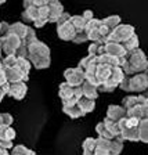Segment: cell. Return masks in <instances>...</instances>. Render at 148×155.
Here are the masks:
<instances>
[{
	"mask_svg": "<svg viewBox=\"0 0 148 155\" xmlns=\"http://www.w3.org/2000/svg\"><path fill=\"white\" fill-rule=\"evenodd\" d=\"M28 61L36 69H46L50 67L51 58H50V48L46 43L40 40H33L28 48Z\"/></svg>",
	"mask_w": 148,
	"mask_h": 155,
	"instance_id": "1",
	"label": "cell"
},
{
	"mask_svg": "<svg viewBox=\"0 0 148 155\" xmlns=\"http://www.w3.org/2000/svg\"><path fill=\"white\" fill-rule=\"evenodd\" d=\"M126 76L133 74H145L148 75V60L145 53L141 48H136L132 53H127L123 65L120 67Z\"/></svg>",
	"mask_w": 148,
	"mask_h": 155,
	"instance_id": "2",
	"label": "cell"
},
{
	"mask_svg": "<svg viewBox=\"0 0 148 155\" xmlns=\"http://www.w3.org/2000/svg\"><path fill=\"white\" fill-rule=\"evenodd\" d=\"M57 35L60 39L65 40V42H72L74 38L76 36V29L71 22V14L65 13L60 17L57 21Z\"/></svg>",
	"mask_w": 148,
	"mask_h": 155,
	"instance_id": "3",
	"label": "cell"
},
{
	"mask_svg": "<svg viewBox=\"0 0 148 155\" xmlns=\"http://www.w3.org/2000/svg\"><path fill=\"white\" fill-rule=\"evenodd\" d=\"M96 132L98 133V137H101V139L113 140L120 136V127L118 122L105 118L103 122H100L96 126Z\"/></svg>",
	"mask_w": 148,
	"mask_h": 155,
	"instance_id": "4",
	"label": "cell"
},
{
	"mask_svg": "<svg viewBox=\"0 0 148 155\" xmlns=\"http://www.w3.org/2000/svg\"><path fill=\"white\" fill-rule=\"evenodd\" d=\"M58 94H60V98L62 100V105H67V104H75L83 97L82 87H72V86H69L67 82H64V83L60 84Z\"/></svg>",
	"mask_w": 148,
	"mask_h": 155,
	"instance_id": "5",
	"label": "cell"
},
{
	"mask_svg": "<svg viewBox=\"0 0 148 155\" xmlns=\"http://www.w3.org/2000/svg\"><path fill=\"white\" fill-rule=\"evenodd\" d=\"M134 35H136L134 26L126 25V24H120V25H118L112 32H111V35H110V38H108L107 42H115V43L123 45V43H126Z\"/></svg>",
	"mask_w": 148,
	"mask_h": 155,
	"instance_id": "6",
	"label": "cell"
},
{
	"mask_svg": "<svg viewBox=\"0 0 148 155\" xmlns=\"http://www.w3.org/2000/svg\"><path fill=\"white\" fill-rule=\"evenodd\" d=\"M2 43V51L6 53V55H17L19 47L22 46V39L14 33H6L0 38Z\"/></svg>",
	"mask_w": 148,
	"mask_h": 155,
	"instance_id": "7",
	"label": "cell"
},
{
	"mask_svg": "<svg viewBox=\"0 0 148 155\" xmlns=\"http://www.w3.org/2000/svg\"><path fill=\"white\" fill-rule=\"evenodd\" d=\"M125 72H123V69L120 67H115L112 69V74H111V76L108 78V81L105 82L104 84H101L100 87H98V90L100 91H105V93H111V91H113L116 89V87H119V84L122 83V81L125 79Z\"/></svg>",
	"mask_w": 148,
	"mask_h": 155,
	"instance_id": "8",
	"label": "cell"
},
{
	"mask_svg": "<svg viewBox=\"0 0 148 155\" xmlns=\"http://www.w3.org/2000/svg\"><path fill=\"white\" fill-rule=\"evenodd\" d=\"M86 35L89 38V40L91 42H97V43H105V39L103 36V32H101V19L93 18L91 21L86 24Z\"/></svg>",
	"mask_w": 148,
	"mask_h": 155,
	"instance_id": "9",
	"label": "cell"
},
{
	"mask_svg": "<svg viewBox=\"0 0 148 155\" xmlns=\"http://www.w3.org/2000/svg\"><path fill=\"white\" fill-rule=\"evenodd\" d=\"M64 78L67 79L65 82L72 87H81L86 81V75L81 68H68L64 72Z\"/></svg>",
	"mask_w": 148,
	"mask_h": 155,
	"instance_id": "10",
	"label": "cell"
},
{
	"mask_svg": "<svg viewBox=\"0 0 148 155\" xmlns=\"http://www.w3.org/2000/svg\"><path fill=\"white\" fill-rule=\"evenodd\" d=\"M14 139H15V130L10 125H0V147L6 150L11 148Z\"/></svg>",
	"mask_w": 148,
	"mask_h": 155,
	"instance_id": "11",
	"label": "cell"
},
{
	"mask_svg": "<svg viewBox=\"0 0 148 155\" xmlns=\"http://www.w3.org/2000/svg\"><path fill=\"white\" fill-rule=\"evenodd\" d=\"M148 89V75L145 74H136L130 78V91L143 93Z\"/></svg>",
	"mask_w": 148,
	"mask_h": 155,
	"instance_id": "12",
	"label": "cell"
},
{
	"mask_svg": "<svg viewBox=\"0 0 148 155\" xmlns=\"http://www.w3.org/2000/svg\"><path fill=\"white\" fill-rule=\"evenodd\" d=\"M26 91H28V87L25 82H15V83H10L7 96L13 97L15 100H22L26 96Z\"/></svg>",
	"mask_w": 148,
	"mask_h": 155,
	"instance_id": "13",
	"label": "cell"
},
{
	"mask_svg": "<svg viewBox=\"0 0 148 155\" xmlns=\"http://www.w3.org/2000/svg\"><path fill=\"white\" fill-rule=\"evenodd\" d=\"M104 51H105V54L113 55V57L118 58H126V55H127V51L125 50V47L120 43L115 42H107L104 45Z\"/></svg>",
	"mask_w": 148,
	"mask_h": 155,
	"instance_id": "14",
	"label": "cell"
},
{
	"mask_svg": "<svg viewBox=\"0 0 148 155\" xmlns=\"http://www.w3.org/2000/svg\"><path fill=\"white\" fill-rule=\"evenodd\" d=\"M107 118L115 122H120L123 118H126V110L120 105H110L107 110Z\"/></svg>",
	"mask_w": 148,
	"mask_h": 155,
	"instance_id": "15",
	"label": "cell"
},
{
	"mask_svg": "<svg viewBox=\"0 0 148 155\" xmlns=\"http://www.w3.org/2000/svg\"><path fill=\"white\" fill-rule=\"evenodd\" d=\"M29 31H31V26L25 25V24H22V22H14V24H11V25L8 26L7 33H14V35L19 36V38L24 40L25 36L29 33Z\"/></svg>",
	"mask_w": 148,
	"mask_h": 155,
	"instance_id": "16",
	"label": "cell"
},
{
	"mask_svg": "<svg viewBox=\"0 0 148 155\" xmlns=\"http://www.w3.org/2000/svg\"><path fill=\"white\" fill-rule=\"evenodd\" d=\"M48 8H50V14H48V22H55L60 19V17L64 14V7L60 2L53 4H48Z\"/></svg>",
	"mask_w": 148,
	"mask_h": 155,
	"instance_id": "17",
	"label": "cell"
},
{
	"mask_svg": "<svg viewBox=\"0 0 148 155\" xmlns=\"http://www.w3.org/2000/svg\"><path fill=\"white\" fill-rule=\"evenodd\" d=\"M81 87H82L83 97H87V98H90V100H96L97 97H98V87L94 86V84L90 83V82L84 81Z\"/></svg>",
	"mask_w": 148,
	"mask_h": 155,
	"instance_id": "18",
	"label": "cell"
},
{
	"mask_svg": "<svg viewBox=\"0 0 148 155\" xmlns=\"http://www.w3.org/2000/svg\"><path fill=\"white\" fill-rule=\"evenodd\" d=\"M62 111L67 114L68 116H71L72 119H76V118H81L83 116V111L81 110V107L77 105V103L75 104H67V105H62Z\"/></svg>",
	"mask_w": 148,
	"mask_h": 155,
	"instance_id": "19",
	"label": "cell"
},
{
	"mask_svg": "<svg viewBox=\"0 0 148 155\" xmlns=\"http://www.w3.org/2000/svg\"><path fill=\"white\" fill-rule=\"evenodd\" d=\"M39 17V8L38 7H26L22 11V19L25 22H35Z\"/></svg>",
	"mask_w": 148,
	"mask_h": 155,
	"instance_id": "20",
	"label": "cell"
},
{
	"mask_svg": "<svg viewBox=\"0 0 148 155\" xmlns=\"http://www.w3.org/2000/svg\"><path fill=\"white\" fill-rule=\"evenodd\" d=\"M103 25L105 26L110 32H112L113 29L116 28L118 25H120V17L119 15H111V17H107V18L101 19Z\"/></svg>",
	"mask_w": 148,
	"mask_h": 155,
	"instance_id": "21",
	"label": "cell"
},
{
	"mask_svg": "<svg viewBox=\"0 0 148 155\" xmlns=\"http://www.w3.org/2000/svg\"><path fill=\"white\" fill-rule=\"evenodd\" d=\"M77 105L81 107V110L83 111L84 115L89 114V112H91V111L96 108V103H94V100H90V98H87V97H82L81 100L77 101Z\"/></svg>",
	"mask_w": 148,
	"mask_h": 155,
	"instance_id": "22",
	"label": "cell"
},
{
	"mask_svg": "<svg viewBox=\"0 0 148 155\" xmlns=\"http://www.w3.org/2000/svg\"><path fill=\"white\" fill-rule=\"evenodd\" d=\"M96 145H97V139H93V137L86 139L83 141V155H94Z\"/></svg>",
	"mask_w": 148,
	"mask_h": 155,
	"instance_id": "23",
	"label": "cell"
},
{
	"mask_svg": "<svg viewBox=\"0 0 148 155\" xmlns=\"http://www.w3.org/2000/svg\"><path fill=\"white\" fill-rule=\"evenodd\" d=\"M60 0H24V8L26 7H43V6H48V4H53V3H57Z\"/></svg>",
	"mask_w": 148,
	"mask_h": 155,
	"instance_id": "24",
	"label": "cell"
},
{
	"mask_svg": "<svg viewBox=\"0 0 148 155\" xmlns=\"http://www.w3.org/2000/svg\"><path fill=\"white\" fill-rule=\"evenodd\" d=\"M123 140L122 137H116V139L111 140V147H110V154L111 155H119L123 150Z\"/></svg>",
	"mask_w": 148,
	"mask_h": 155,
	"instance_id": "25",
	"label": "cell"
},
{
	"mask_svg": "<svg viewBox=\"0 0 148 155\" xmlns=\"http://www.w3.org/2000/svg\"><path fill=\"white\" fill-rule=\"evenodd\" d=\"M71 22L72 25L75 26V29H76V33L77 32H83L84 29H86V21H84V18L82 15H71Z\"/></svg>",
	"mask_w": 148,
	"mask_h": 155,
	"instance_id": "26",
	"label": "cell"
},
{
	"mask_svg": "<svg viewBox=\"0 0 148 155\" xmlns=\"http://www.w3.org/2000/svg\"><path fill=\"white\" fill-rule=\"evenodd\" d=\"M104 45H105V43H104ZM104 45H103V43L93 42L90 46H89V55H93V57H100V55L105 54V51H104Z\"/></svg>",
	"mask_w": 148,
	"mask_h": 155,
	"instance_id": "27",
	"label": "cell"
},
{
	"mask_svg": "<svg viewBox=\"0 0 148 155\" xmlns=\"http://www.w3.org/2000/svg\"><path fill=\"white\" fill-rule=\"evenodd\" d=\"M10 155H36V154H35V151L26 148L25 145L18 144V145H14V147H13L11 154H10Z\"/></svg>",
	"mask_w": 148,
	"mask_h": 155,
	"instance_id": "28",
	"label": "cell"
},
{
	"mask_svg": "<svg viewBox=\"0 0 148 155\" xmlns=\"http://www.w3.org/2000/svg\"><path fill=\"white\" fill-rule=\"evenodd\" d=\"M123 47H125V50L127 53H132L133 50H136V48H139V38H137V35L132 36V38L127 40L126 43H123Z\"/></svg>",
	"mask_w": 148,
	"mask_h": 155,
	"instance_id": "29",
	"label": "cell"
},
{
	"mask_svg": "<svg viewBox=\"0 0 148 155\" xmlns=\"http://www.w3.org/2000/svg\"><path fill=\"white\" fill-rule=\"evenodd\" d=\"M87 40H89V38H87V35H86V31H83V32H77L72 42L76 43V45H81V43H84V42H87Z\"/></svg>",
	"mask_w": 148,
	"mask_h": 155,
	"instance_id": "30",
	"label": "cell"
},
{
	"mask_svg": "<svg viewBox=\"0 0 148 155\" xmlns=\"http://www.w3.org/2000/svg\"><path fill=\"white\" fill-rule=\"evenodd\" d=\"M11 123H13V116L10 115V114H7V112L0 114V125H10L11 126Z\"/></svg>",
	"mask_w": 148,
	"mask_h": 155,
	"instance_id": "31",
	"label": "cell"
},
{
	"mask_svg": "<svg viewBox=\"0 0 148 155\" xmlns=\"http://www.w3.org/2000/svg\"><path fill=\"white\" fill-rule=\"evenodd\" d=\"M141 119H148V97L141 104Z\"/></svg>",
	"mask_w": 148,
	"mask_h": 155,
	"instance_id": "32",
	"label": "cell"
},
{
	"mask_svg": "<svg viewBox=\"0 0 148 155\" xmlns=\"http://www.w3.org/2000/svg\"><path fill=\"white\" fill-rule=\"evenodd\" d=\"M119 87L122 89L123 91H130V78L125 76V79H123L122 83L119 84Z\"/></svg>",
	"mask_w": 148,
	"mask_h": 155,
	"instance_id": "33",
	"label": "cell"
},
{
	"mask_svg": "<svg viewBox=\"0 0 148 155\" xmlns=\"http://www.w3.org/2000/svg\"><path fill=\"white\" fill-rule=\"evenodd\" d=\"M139 130H140V134H139L140 141L147 143L148 144V129H140L139 127Z\"/></svg>",
	"mask_w": 148,
	"mask_h": 155,
	"instance_id": "34",
	"label": "cell"
},
{
	"mask_svg": "<svg viewBox=\"0 0 148 155\" xmlns=\"http://www.w3.org/2000/svg\"><path fill=\"white\" fill-rule=\"evenodd\" d=\"M8 86H10V83H6V84H3V86H0V101L3 100V97L8 93Z\"/></svg>",
	"mask_w": 148,
	"mask_h": 155,
	"instance_id": "35",
	"label": "cell"
},
{
	"mask_svg": "<svg viewBox=\"0 0 148 155\" xmlns=\"http://www.w3.org/2000/svg\"><path fill=\"white\" fill-rule=\"evenodd\" d=\"M82 17L84 18V21H86V22H89V21H91V19L94 18V17H93V11H90V10H86V11L82 14Z\"/></svg>",
	"mask_w": 148,
	"mask_h": 155,
	"instance_id": "36",
	"label": "cell"
},
{
	"mask_svg": "<svg viewBox=\"0 0 148 155\" xmlns=\"http://www.w3.org/2000/svg\"><path fill=\"white\" fill-rule=\"evenodd\" d=\"M6 83H8V82H7V79H6L4 71L2 69V71H0V86H3V84H6Z\"/></svg>",
	"mask_w": 148,
	"mask_h": 155,
	"instance_id": "37",
	"label": "cell"
},
{
	"mask_svg": "<svg viewBox=\"0 0 148 155\" xmlns=\"http://www.w3.org/2000/svg\"><path fill=\"white\" fill-rule=\"evenodd\" d=\"M140 129H148V119H141L139 125Z\"/></svg>",
	"mask_w": 148,
	"mask_h": 155,
	"instance_id": "38",
	"label": "cell"
},
{
	"mask_svg": "<svg viewBox=\"0 0 148 155\" xmlns=\"http://www.w3.org/2000/svg\"><path fill=\"white\" fill-rule=\"evenodd\" d=\"M0 155H10L8 150H6V148H2V147H0Z\"/></svg>",
	"mask_w": 148,
	"mask_h": 155,
	"instance_id": "39",
	"label": "cell"
},
{
	"mask_svg": "<svg viewBox=\"0 0 148 155\" xmlns=\"http://www.w3.org/2000/svg\"><path fill=\"white\" fill-rule=\"evenodd\" d=\"M3 69V64H2V60H0V71Z\"/></svg>",
	"mask_w": 148,
	"mask_h": 155,
	"instance_id": "40",
	"label": "cell"
},
{
	"mask_svg": "<svg viewBox=\"0 0 148 155\" xmlns=\"http://www.w3.org/2000/svg\"><path fill=\"white\" fill-rule=\"evenodd\" d=\"M4 2H6V0H0V6H2V4H4Z\"/></svg>",
	"mask_w": 148,
	"mask_h": 155,
	"instance_id": "41",
	"label": "cell"
},
{
	"mask_svg": "<svg viewBox=\"0 0 148 155\" xmlns=\"http://www.w3.org/2000/svg\"><path fill=\"white\" fill-rule=\"evenodd\" d=\"M0 57H2V43H0Z\"/></svg>",
	"mask_w": 148,
	"mask_h": 155,
	"instance_id": "42",
	"label": "cell"
}]
</instances>
